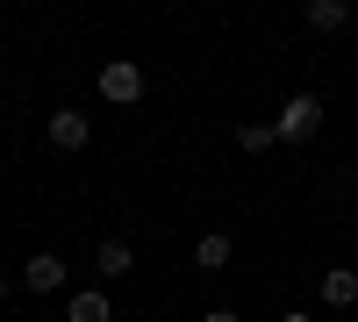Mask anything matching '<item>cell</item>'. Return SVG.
Instances as JSON below:
<instances>
[{"label":"cell","instance_id":"obj_2","mask_svg":"<svg viewBox=\"0 0 358 322\" xmlns=\"http://www.w3.org/2000/svg\"><path fill=\"white\" fill-rule=\"evenodd\" d=\"M273 129H280V143H308V136L322 129V101H315V94H294V101L280 108Z\"/></svg>","mask_w":358,"mask_h":322},{"label":"cell","instance_id":"obj_11","mask_svg":"<svg viewBox=\"0 0 358 322\" xmlns=\"http://www.w3.org/2000/svg\"><path fill=\"white\" fill-rule=\"evenodd\" d=\"M201 322H236V315H229V308H208V315H201Z\"/></svg>","mask_w":358,"mask_h":322},{"label":"cell","instance_id":"obj_5","mask_svg":"<svg viewBox=\"0 0 358 322\" xmlns=\"http://www.w3.org/2000/svg\"><path fill=\"white\" fill-rule=\"evenodd\" d=\"M229 258H236L229 229H201V244H194V265H201V272H229Z\"/></svg>","mask_w":358,"mask_h":322},{"label":"cell","instance_id":"obj_1","mask_svg":"<svg viewBox=\"0 0 358 322\" xmlns=\"http://www.w3.org/2000/svg\"><path fill=\"white\" fill-rule=\"evenodd\" d=\"M101 101H115V108L143 101V65H136V57H108V65H101Z\"/></svg>","mask_w":358,"mask_h":322},{"label":"cell","instance_id":"obj_13","mask_svg":"<svg viewBox=\"0 0 358 322\" xmlns=\"http://www.w3.org/2000/svg\"><path fill=\"white\" fill-rule=\"evenodd\" d=\"M8 294H15V286H8V279H0V301H8Z\"/></svg>","mask_w":358,"mask_h":322},{"label":"cell","instance_id":"obj_12","mask_svg":"<svg viewBox=\"0 0 358 322\" xmlns=\"http://www.w3.org/2000/svg\"><path fill=\"white\" fill-rule=\"evenodd\" d=\"M280 322H315V315H280Z\"/></svg>","mask_w":358,"mask_h":322},{"label":"cell","instance_id":"obj_14","mask_svg":"<svg viewBox=\"0 0 358 322\" xmlns=\"http://www.w3.org/2000/svg\"><path fill=\"white\" fill-rule=\"evenodd\" d=\"M0 172H8V158H0Z\"/></svg>","mask_w":358,"mask_h":322},{"label":"cell","instance_id":"obj_9","mask_svg":"<svg viewBox=\"0 0 358 322\" xmlns=\"http://www.w3.org/2000/svg\"><path fill=\"white\" fill-rule=\"evenodd\" d=\"M322 301H330V308H358V272L330 265V272H322Z\"/></svg>","mask_w":358,"mask_h":322},{"label":"cell","instance_id":"obj_4","mask_svg":"<svg viewBox=\"0 0 358 322\" xmlns=\"http://www.w3.org/2000/svg\"><path fill=\"white\" fill-rule=\"evenodd\" d=\"M22 286H29V294H57V286H65V258H57V251H36V258L22 265Z\"/></svg>","mask_w":358,"mask_h":322},{"label":"cell","instance_id":"obj_6","mask_svg":"<svg viewBox=\"0 0 358 322\" xmlns=\"http://www.w3.org/2000/svg\"><path fill=\"white\" fill-rule=\"evenodd\" d=\"M301 22L315 29V36H337V29H351V0H308Z\"/></svg>","mask_w":358,"mask_h":322},{"label":"cell","instance_id":"obj_8","mask_svg":"<svg viewBox=\"0 0 358 322\" xmlns=\"http://www.w3.org/2000/svg\"><path fill=\"white\" fill-rule=\"evenodd\" d=\"M65 322H115V301L101 294V286H79V294L65 301Z\"/></svg>","mask_w":358,"mask_h":322},{"label":"cell","instance_id":"obj_10","mask_svg":"<svg viewBox=\"0 0 358 322\" xmlns=\"http://www.w3.org/2000/svg\"><path fill=\"white\" fill-rule=\"evenodd\" d=\"M236 143H244V151H273L280 129H273V122H244V129H236Z\"/></svg>","mask_w":358,"mask_h":322},{"label":"cell","instance_id":"obj_3","mask_svg":"<svg viewBox=\"0 0 358 322\" xmlns=\"http://www.w3.org/2000/svg\"><path fill=\"white\" fill-rule=\"evenodd\" d=\"M86 136H94V115L86 108H57L50 115V151H86Z\"/></svg>","mask_w":358,"mask_h":322},{"label":"cell","instance_id":"obj_7","mask_svg":"<svg viewBox=\"0 0 358 322\" xmlns=\"http://www.w3.org/2000/svg\"><path fill=\"white\" fill-rule=\"evenodd\" d=\"M94 265H101V279H122V272L136 265V244H129V237H101V244H94Z\"/></svg>","mask_w":358,"mask_h":322}]
</instances>
